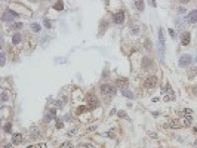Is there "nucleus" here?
<instances>
[{
    "instance_id": "72a5a7b5",
    "label": "nucleus",
    "mask_w": 197,
    "mask_h": 148,
    "mask_svg": "<svg viewBox=\"0 0 197 148\" xmlns=\"http://www.w3.org/2000/svg\"><path fill=\"white\" fill-rule=\"evenodd\" d=\"M191 91H193V93H194V95L197 96V84H194V86L191 88Z\"/></svg>"
},
{
    "instance_id": "6ab92c4d",
    "label": "nucleus",
    "mask_w": 197,
    "mask_h": 148,
    "mask_svg": "<svg viewBox=\"0 0 197 148\" xmlns=\"http://www.w3.org/2000/svg\"><path fill=\"white\" fill-rule=\"evenodd\" d=\"M122 92V95L125 96V98H129V99H133L135 98V93L132 91H129V89H123V91H120Z\"/></svg>"
},
{
    "instance_id": "4468645a",
    "label": "nucleus",
    "mask_w": 197,
    "mask_h": 148,
    "mask_svg": "<svg viewBox=\"0 0 197 148\" xmlns=\"http://www.w3.org/2000/svg\"><path fill=\"white\" fill-rule=\"evenodd\" d=\"M175 92L172 91V86H171V83L169 81H166L164 83V86H163V96H174Z\"/></svg>"
},
{
    "instance_id": "20e7f679",
    "label": "nucleus",
    "mask_w": 197,
    "mask_h": 148,
    "mask_svg": "<svg viewBox=\"0 0 197 148\" xmlns=\"http://www.w3.org/2000/svg\"><path fill=\"white\" fill-rule=\"evenodd\" d=\"M193 61H194L193 55H190V53H184L182 57L179 58L178 65H179L181 68H190V67L193 65Z\"/></svg>"
},
{
    "instance_id": "c756f323",
    "label": "nucleus",
    "mask_w": 197,
    "mask_h": 148,
    "mask_svg": "<svg viewBox=\"0 0 197 148\" xmlns=\"http://www.w3.org/2000/svg\"><path fill=\"white\" fill-rule=\"evenodd\" d=\"M2 61H0V65H2V67H3V65H5V62H6V53H5V52H2Z\"/></svg>"
},
{
    "instance_id": "bb28decb",
    "label": "nucleus",
    "mask_w": 197,
    "mask_h": 148,
    "mask_svg": "<svg viewBox=\"0 0 197 148\" xmlns=\"http://www.w3.org/2000/svg\"><path fill=\"white\" fill-rule=\"evenodd\" d=\"M144 47H145L147 50H151V40L150 39H145V42H144Z\"/></svg>"
},
{
    "instance_id": "4be33fe9",
    "label": "nucleus",
    "mask_w": 197,
    "mask_h": 148,
    "mask_svg": "<svg viewBox=\"0 0 197 148\" xmlns=\"http://www.w3.org/2000/svg\"><path fill=\"white\" fill-rule=\"evenodd\" d=\"M54 9L55 11H64V2H55L54 3Z\"/></svg>"
},
{
    "instance_id": "f03ea898",
    "label": "nucleus",
    "mask_w": 197,
    "mask_h": 148,
    "mask_svg": "<svg viewBox=\"0 0 197 148\" xmlns=\"http://www.w3.org/2000/svg\"><path fill=\"white\" fill-rule=\"evenodd\" d=\"M85 101H86V105H88V108H89V110L99 108V105H101V101H99V98H98L95 93H92V92L86 93V96H85Z\"/></svg>"
},
{
    "instance_id": "5701e85b",
    "label": "nucleus",
    "mask_w": 197,
    "mask_h": 148,
    "mask_svg": "<svg viewBox=\"0 0 197 148\" xmlns=\"http://www.w3.org/2000/svg\"><path fill=\"white\" fill-rule=\"evenodd\" d=\"M3 130H5V133H12V122H8L3 126Z\"/></svg>"
},
{
    "instance_id": "7c9ffc66",
    "label": "nucleus",
    "mask_w": 197,
    "mask_h": 148,
    "mask_svg": "<svg viewBox=\"0 0 197 148\" xmlns=\"http://www.w3.org/2000/svg\"><path fill=\"white\" fill-rule=\"evenodd\" d=\"M62 126H64V123H62V120H59V119H57V129H62Z\"/></svg>"
},
{
    "instance_id": "0eeeda50",
    "label": "nucleus",
    "mask_w": 197,
    "mask_h": 148,
    "mask_svg": "<svg viewBox=\"0 0 197 148\" xmlns=\"http://www.w3.org/2000/svg\"><path fill=\"white\" fill-rule=\"evenodd\" d=\"M164 34H163V28H159V55H160V59L163 61V57H164Z\"/></svg>"
},
{
    "instance_id": "dca6fc26",
    "label": "nucleus",
    "mask_w": 197,
    "mask_h": 148,
    "mask_svg": "<svg viewBox=\"0 0 197 148\" xmlns=\"http://www.w3.org/2000/svg\"><path fill=\"white\" fill-rule=\"evenodd\" d=\"M64 104H67V96H61V99H57L54 105H55V108H64Z\"/></svg>"
},
{
    "instance_id": "473e14b6",
    "label": "nucleus",
    "mask_w": 197,
    "mask_h": 148,
    "mask_svg": "<svg viewBox=\"0 0 197 148\" xmlns=\"http://www.w3.org/2000/svg\"><path fill=\"white\" fill-rule=\"evenodd\" d=\"M45 27H46V28H50V27H52V24H50V21H49V19H45Z\"/></svg>"
},
{
    "instance_id": "2eb2a0df",
    "label": "nucleus",
    "mask_w": 197,
    "mask_h": 148,
    "mask_svg": "<svg viewBox=\"0 0 197 148\" xmlns=\"http://www.w3.org/2000/svg\"><path fill=\"white\" fill-rule=\"evenodd\" d=\"M21 40H22V34L21 33H15V34L12 36V45L13 46H18L21 43Z\"/></svg>"
},
{
    "instance_id": "79ce46f5",
    "label": "nucleus",
    "mask_w": 197,
    "mask_h": 148,
    "mask_svg": "<svg viewBox=\"0 0 197 148\" xmlns=\"http://www.w3.org/2000/svg\"><path fill=\"white\" fill-rule=\"evenodd\" d=\"M160 148H162V147H160Z\"/></svg>"
},
{
    "instance_id": "f257e3e1",
    "label": "nucleus",
    "mask_w": 197,
    "mask_h": 148,
    "mask_svg": "<svg viewBox=\"0 0 197 148\" xmlns=\"http://www.w3.org/2000/svg\"><path fill=\"white\" fill-rule=\"evenodd\" d=\"M99 91H101V95L104 96V99L108 102L110 99H113V98L116 96L117 88L114 84H110V83H102L101 88H99Z\"/></svg>"
},
{
    "instance_id": "b1692460",
    "label": "nucleus",
    "mask_w": 197,
    "mask_h": 148,
    "mask_svg": "<svg viewBox=\"0 0 197 148\" xmlns=\"http://www.w3.org/2000/svg\"><path fill=\"white\" fill-rule=\"evenodd\" d=\"M40 138V132L37 129H33L31 130V139H39Z\"/></svg>"
},
{
    "instance_id": "ddd939ff",
    "label": "nucleus",
    "mask_w": 197,
    "mask_h": 148,
    "mask_svg": "<svg viewBox=\"0 0 197 148\" xmlns=\"http://www.w3.org/2000/svg\"><path fill=\"white\" fill-rule=\"evenodd\" d=\"M191 42V34L188 31H182L181 33V45L182 46H188Z\"/></svg>"
},
{
    "instance_id": "9d476101",
    "label": "nucleus",
    "mask_w": 197,
    "mask_h": 148,
    "mask_svg": "<svg viewBox=\"0 0 197 148\" xmlns=\"http://www.w3.org/2000/svg\"><path fill=\"white\" fill-rule=\"evenodd\" d=\"M128 86H129V80L126 77H117L116 88H119L120 91H123V89H128Z\"/></svg>"
},
{
    "instance_id": "a211bd4d",
    "label": "nucleus",
    "mask_w": 197,
    "mask_h": 148,
    "mask_svg": "<svg viewBox=\"0 0 197 148\" xmlns=\"http://www.w3.org/2000/svg\"><path fill=\"white\" fill-rule=\"evenodd\" d=\"M108 28V21H105V19H102L101 21V24H99V37L104 34V31Z\"/></svg>"
},
{
    "instance_id": "4c0bfd02",
    "label": "nucleus",
    "mask_w": 197,
    "mask_h": 148,
    "mask_svg": "<svg viewBox=\"0 0 197 148\" xmlns=\"http://www.w3.org/2000/svg\"><path fill=\"white\" fill-rule=\"evenodd\" d=\"M148 135H150L151 138H157V135H156V133H153V132H150V133H148Z\"/></svg>"
},
{
    "instance_id": "f704fd0d",
    "label": "nucleus",
    "mask_w": 197,
    "mask_h": 148,
    "mask_svg": "<svg viewBox=\"0 0 197 148\" xmlns=\"http://www.w3.org/2000/svg\"><path fill=\"white\" fill-rule=\"evenodd\" d=\"M169 34H171V37H172V39H175V31L172 30V28H169Z\"/></svg>"
},
{
    "instance_id": "6e6552de",
    "label": "nucleus",
    "mask_w": 197,
    "mask_h": 148,
    "mask_svg": "<svg viewBox=\"0 0 197 148\" xmlns=\"http://www.w3.org/2000/svg\"><path fill=\"white\" fill-rule=\"evenodd\" d=\"M125 18H126V13L123 9H119L117 12H114V15H113V22L116 24V25H122V24L125 22Z\"/></svg>"
},
{
    "instance_id": "f3484780",
    "label": "nucleus",
    "mask_w": 197,
    "mask_h": 148,
    "mask_svg": "<svg viewBox=\"0 0 197 148\" xmlns=\"http://www.w3.org/2000/svg\"><path fill=\"white\" fill-rule=\"evenodd\" d=\"M133 8L137 9L138 13H142V12H144V8H145V3H144V2H133Z\"/></svg>"
},
{
    "instance_id": "412c9836",
    "label": "nucleus",
    "mask_w": 197,
    "mask_h": 148,
    "mask_svg": "<svg viewBox=\"0 0 197 148\" xmlns=\"http://www.w3.org/2000/svg\"><path fill=\"white\" fill-rule=\"evenodd\" d=\"M24 27V22H13V24H9V28L11 30H21Z\"/></svg>"
},
{
    "instance_id": "a19ab883",
    "label": "nucleus",
    "mask_w": 197,
    "mask_h": 148,
    "mask_svg": "<svg viewBox=\"0 0 197 148\" xmlns=\"http://www.w3.org/2000/svg\"><path fill=\"white\" fill-rule=\"evenodd\" d=\"M194 145H196V148H197V141H196V144H194Z\"/></svg>"
},
{
    "instance_id": "393cba45",
    "label": "nucleus",
    "mask_w": 197,
    "mask_h": 148,
    "mask_svg": "<svg viewBox=\"0 0 197 148\" xmlns=\"http://www.w3.org/2000/svg\"><path fill=\"white\" fill-rule=\"evenodd\" d=\"M31 30H33L34 33H39V31L42 30V27H40L37 22H34V24H31Z\"/></svg>"
},
{
    "instance_id": "c85d7f7f",
    "label": "nucleus",
    "mask_w": 197,
    "mask_h": 148,
    "mask_svg": "<svg viewBox=\"0 0 197 148\" xmlns=\"http://www.w3.org/2000/svg\"><path fill=\"white\" fill-rule=\"evenodd\" d=\"M108 76H110V71H108V70L105 68L104 71H102V77H101V80H102V81H104V80H105V77H107V79H108Z\"/></svg>"
},
{
    "instance_id": "423d86ee",
    "label": "nucleus",
    "mask_w": 197,
    "mask_h": 148,
    "mask_svg": "<svg viewBox=\"0 0 197 148\" xmlns=\"http://www.w3.org/2000/svg\"><path fill=\"white\" fill-rule=\"evenodd\" d=\"M157 77L153 74V76H148L147 79L142 81V86H144V89H154L156 86H157Z\"/></svg>"
},
{
    "instance_id": "e433bc0d",
    "label": "nucleus",
    "mask_w": 197,
    "mask_h": 148,
    "mask_svg": "<svg viewBox=\"0 0 197 148\" xmlns=\"http://www.w3.org/2000/svg\"><path fill=\"white\" fill-rule=\"evenodd\" d=\"M65 120H67V122H70V120H71V115H70V114H67V115H65Z\"/></svg>"
},
{
    "instance_id": "f8f14e48",
    "label": "nucleus",
    "mask_w": 197,
    "mask_h": 148,
    "mask_svg": "<svg viewBox=\"0 0 197 148\" xmlns=\"http://www.w3.org/2000/svg\"><path fill=\"white\" fill-rule=\"evenodd\" d=\"M22 141H24V136L21 133H12V138H11L12 145H19V144H22Z\"/></svg>"
},
{
    "instance_id": "ea45409f",
    "label": "nucleus",
    "mask_w": 197,
    "mask_h": 148,
    "mask_svg": "<svg viewBox=\"0 0 197 148\" xmlns=\"http://www.w3.org/2000/svg\"><path fill=\"white\" fill-rule=\"evenodd\" d=\"M27 148H34V147H33V145H28V147H27Z\"/></svg>"
},
{
    "instance_id": "39448f33",
    "label": "nucleus",
    "mask_w": 197,
    "mask_h": 148,
    "mask_svg": "<svg viewBox=\"0 0 197 148\" xmlns=\"http://www.w3.org/2000/svg\"><path fill=\"white\" fill-rule=\"evenodd\" d=\"M141 65H142V70H145V71H153V70H156V62H154L150 57H142Z\"/></svg>"
},
{
    "instance_id": "9b49d317",
    "label": "nucleus",
    "mask_w": 197,
    "mask_h": 148,
    "mask_svg": "<svg viewBox=\"0 0 197 148\" xmlns=\"http://www.w3.org/2000/svg\"><path fill=\"white\" fill-rule=\"evenodd\" d=\"M55 119H57V108H49L47 113L45 114V122H46V123H50V122L55 120Z\"/></svg>"
},
{
    "instance_id": "2f4dec72",
    "label": "nucleus",
    "mask_w": 197,
    "mask_h": 148,
    "mask_svg": "<svg viewBox=\"0 0 197 148\" xmlns=\"http://www.w3.org/2000/svg\"><path fill=\"white\" fill-rule=\"evenodd\" d=\"M178 13H179V15H184V13H187V9L185 8H178Z\"/></svg>"
},
{
    "instance_id": "cd10ccee",
    "label": "nucleus",
    "mask_w": 197,
    "mask_h": 148,
    "mask_svg": "<svg viewBox=\"0 0 197 148\" xmlns=\"http://www.w3.org/2000/svg\"><path fill=\"white\" fill-rule=\"evenodd\" d=\"M117 115H119V117H122V119H129L128 114H126V111H123V110H119V111H117Z\"/></svg>"
},
{
    "instance_id": "c9c22d12",
    "label": "nucleus",
    "mask_w": 197,
    "mask_h": 148,
    "mask_svg": "<svg viewBox=\"0 0 197 148\" xmlns=\"http://www.w3.org/2000/svg\"><path fill=\"white\" fill-rule=\"evenodd\" d=\"M107 136H110V138H114V132H113V130H111V132H108V133H107Z\"/></svg>"
},
{
    "instance_id": "1a4fd4ad",
    "label": "nucleus",
    "mask_w": 197,
    "mask_h": 148,
    "mask_svg": "<svg viewBox=\"0 0 197 148\" xmlns=\"http://www.w3.org/2000/svg\"><path fill=\"white\" fill-rule=\"evenodd\" d=\"M185 24H196L197 22V9H193L190 11L188 13L185 15Z\"/></svg>"
},
{
    "instance_id": "aec40b11",
    "label": "nucleus",
    "mask_w": 197,
    "mask_h": 148,
    "mask_svg": "<svg viewBox=\"0 0 197 148\" xmlns=\"http://www.w3.org/2000/svg\"><path fill=\"white\" fill-rule=\"evenodd\" d=\"M129 31H130V34L132 36H137V34H139V27L138 25H135V24H132V25L129 27Z\"/></svg>"
},
{
    "instance_id": "a878e982",
    "label": "nucleus",
    "mask_w": 197,
    "mask_h": 148,
    "mask_svg": "<svg viewBox=\"0 0 197 148\" xmlns=\"http://www.w3.org/2000/svg\"><path fill=\"white\" fill-rule=\"evenodd\" d=\"M9 99V95H8V92L6 91H3L2 92V104H5L6 101Z\"/></svg>"
},
{
    "instance_id": "58836bf2",
    "label": "nucleus",
    "mask_w": 197,
    "mask_h": 148,
    "mask_svg": "<svg viewBox=\"0 0 197 148\" xmlns=\"http://www.w3.org/2000/svg\"><path fill=\"white\" fill-rule=\"evenodd\" d=\"M5 148H12V144H6V145H5Z\"/></svg>"
},
{
    "instance_id": "7ed1b4c3",
    "label": "nucleus",
    "mask_w": 197,
    "mask_h": 148,
    "mask_svg": "<svg viewBox=\"0 0 197 148\" xmlns=\"http://www.w3.org/2000/svg\"><path fill=\"white\" fill-rule=\"evenodd\" d=\"M16 18H19V13H16V12L12 11V9H5L3 13H2V22L13 24Z\"/></svg>"
}]
</instances>
